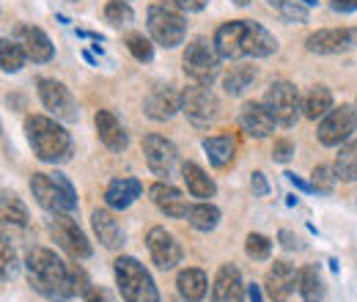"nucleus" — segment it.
Returning a JSON list of instances; mask_svg holds the SVG:
<instances>
[{
  "label": "nucleus",
  "mask_w": 357,
  "mask_h": 302,
  "mask_svg": "<svg viewBox=\"0 0 357 302\" xmlns=\"http://www.w3.org/2000/svg\"><path fill=\"white\" fill-rule=\"evenodd\" d=\"M215 47L220 52V58L236 61V58H269L272 52H278V39L269 33L267 28H261L259 22L250 20H231L223 22L215 31Z\"/></svg>",
  "instance_id": "nucleus-1"
},
{
  "label": "nucleus",
  "mask_w": 357,
  "mask_h": 302,
  "mask_svg": "<svg viewBox=\"0 0 357 302\" xmlns=\"http://www.w3.org/2000/svg\"><path fill=\"white\" fill-rule=\"evenodd\" d=\"M25 269L33 292H39L47 300L63 302L75 297L72 266H66L50 248H31L25 256Z\"/></svg>",
  "instance_id": "nucleus-2"
},
{
  "label": "nucleus",
  "mask_w": 357,
  "mask_h": 302,
  "mask_svg": "<svg viewBox=\"0 0 357 302\" xmlns=\"http://www.w3.org/2000/svg\"><path fill=\"white\" fill-rule=\"evenodd\" d=\"M25 135H28V143H31L33 154L42 163H63L72 154V135L55 119L28 116L25 119Z\"/></svg>",
  "instance_id": "nucleus-3"
},
{
  "label": "nucleus",
  "mask_w": 357,
  "mask_h": 302,
  "mask_svg": "<svg viewBox=\"0 0 357 302\" xmlns=\"http://www.w3.org/2000/svg\"><path fill=\"white\" fill-rule=\"evenodd\" d=\"M116 283L124 302H160V292L149 275V269L132 256H121L113 261Z\"/></svg>",
  "instance_id": "nucleus-4"
},
{
  "label": "nucleus",
  "mask_w": 357,
  "mask_h": 302,
  "mask_svg": "<svg viewBox=\"0 0 357 302\" xmlns=\"http://www.w3.org/2000/svg\"><path fill=\"white\" fill-rule=\"evenodd\" d=\"M181 69L192 83L212 86L220 77V52H218L215 42H209L204 36L192 39L181 55Z\"/></svg>",
  "instance_id": "nucleus-5"
},
{
  "label": "nucleus",
  "mask_w": 357,
  "mask_h": 302,
  "mask_svg": "<svg viewBox=\"0 0 357 302\" xmlns=\"http://www.w3.org/2000/svg\"><path fill=\"white\" fill-rule=\"evenodd\" d=\"M146 17H149V33L157 44L171 50V47H178L184 42L187 22H184V17L178 14L176 8L165 6V3H154V6H149Z\"/></svg>",
  "instance_id": "nucleus-6"
},
{
  "label": "nucleus",
  "mask_w": 357,
  "mask_h": 302,
  "mask_svg": "<svg viewBox=\"0 0 357 302\" xmlns=\"http://www.w3.org/2000/svg\"><path fill=\"white\" fill-rule=\"evenodd\" d=\"M264 105L272 110V116L278 119L280 127H294L303 110V96L294 83L289 80H275L264 93Z\"/></svg>",
  "instance_id": "nucleus-7"
},
{
  "label": "nucleus",
  "mask_w": 357,
  "mask_h": 302,
  "mask_svg": "<svg viewBox=\"0 0 357 302\" xmlns=\"http://www.w3.org/2000/svg\"><path fill=\"white\" fill-rule=\"evenodd\" d=\"M352 132H357V107L355 105H341V107H333L319 121L316 137L321 146H341L352 137Z\"/></svg>",
  "instance_id": "nucleus-8"
},
{
  "label": "nucleus",
  "mask_w": 357,
  "mask_h": 302,
  "mask_svg": "<svg viewBox=\"0 0 357 302\" xmlns=\"http://www.w3.org/2000/svg\"><path fill=\"white\" fill-rule=\"evenodd\" d=\"M218 96L212 93V86H195L181 91V113H187V119L195 127H209L218 119Z\"/></svg>",
  "instance_id": "nucleus-9"
},
{
  "label": "nucleus",
  "mask_w": 357,
  "mask_h": 302,
  "mask_svg": "<svg viewBox=\"0 0 357 302\" xmlns=\"http://www.w3.org/2000/svg\"><path fill=\"white\" fill-rule=\"evenodd\" d=\"M50 234L55 236V242L69 250L75 259H91L93 248H91L89 236L80 231V225L69 217V212H55L50 217Z\"/></svg>",
  "instance_id": "nucleus-10"
},
{
  "label": "nucleus",
  "mask_w": 357,
  "mask_h": 302,
  "mask_svg": "<svg viewBox=\"0 0 357 302\" xmlns=\"http://www.w3.org/2000/svg\"><path fill=\"white\" fill-rule=\"evenodd\" d=\"M39 99L47 110L61 119V121H77V102L72 96V91L63 86L61 80H52V77H39Z\"/></svg>",
  "instance_id": "nucleus-11"
},
{
  "label": "nucleus",
  "mask_w": 357,
  "mask_h": 302,
  "mask_svg": "<svg viewBox=\"0 0 357 302\" xmlns=\"http://www.w3.org/2000/svg\"><path fill=\"white\" fill-rule=\"evenodd\" d=\"M305 47L313 55H341L357 47V28H324L305 39Z\"/></svg>",
  "instance_id": "nucleus-12"
},
{
  "label": "nucleus",
  "mask_w": 357,
  "mask_h": 302,
  "mask_svg": "<svg viewBox=\"0 0 357 302\" xmlns=\"http://www.w3.org/2000/svg\"><path fill=\"white\" fill-rule=\"evenodd\" d=\"M146 248H149V253H151V261H154L162 272L176 269V264H181V256H184L178 239L171 231H165L162 225H154V228L146 234Z\"/></svg>",
  "instance_id": "nucleus-13"
},
{
  "label": "nucleus",
  "mask_w": 357,
  "mask_h": 302,
  "mask_svg": "<svg viewBox=\"0 0 357 302\" xmlns=\"http://www.w3.org/2000/svg\"><path fill=\"white\" fill-rule=\"evenodd\" d=\"M143 154H146V163L154 176H174L178 165V151L176 146L162 137V135H146L143 137Z\"/></svg>",
  "instance_id": "nucleus-14"
},
{
  "label": "nucleus",
  "mask_w": 357,
  "mask_h": 302,
  "mask_svg": "<svg viewBox=\"0 0 357 302\" xmlns=\"http://www.w3.org/2000/svg\"><path fill=\"white\" fill-rule=\"evenodd\" d=\"M181 110V91L174 86H157L143 102V113L154 121H168Z\"/></svg>",
  "instance_id": "nucleus-15"
},
{
  "label": "nucleus",
  "mask_w": 357,
  "mask_h": 302,
  "mask_svg": "<svg viewBox=\"0 0 357 302\" xmlns=\"http://www.w3.org/2000/svg\"><path fill=\"white\" fill-rule=\"evenodd\" d=\"M14 39L22 44L28 61H33V63H47L55 55V47L50 42V36L42 28H36V25H17Z\"/></svg>",
  "instance_id": "nucleus-16"
},
{
  "label": "nucleus",
  "mask_w": 357,
  "mask_h": 302,
  "mask_svg": "<svg viewBox=\"0 0 357 302\" xmlns=\"http://www.w3.org/2000/svg\"><path fill=\"white\" fill-rule=\"evenodd\" d=\"M297 269H294V264H289V261H275L272 266H269L267 272V280H264V286H267V294L272 302H286L291 294H294V289H297Z\"/></svg>",
  "instance_id": "nucleus-17"
},
{
  "label": "nucleus",
  "mask_w": 357,
  "mask_h": 302,
  "mask_svg": "<svg viewBox=\"0 0 357 302\" xmlns=\"http://www.w3.org/2000/svg\"><path fill=\"white\" fill-rule=\"evenodd\" d=\"M31 192H33L36 204H39L45 212H50V215H55V212H69V204H66L63 192L58 190L52 173H33V176H31Z\"/></svg>",
  "instance_id": "nucleus-18"
},
{
  "label": "nucleus",
  "mask_w": 357,
  "mask_h": 302,
  "mask_svg": "<svg viewBox=\"0 0 357 302\" xmlns=\"http://www.w3.org/2000/svg\"><path fill=\"white\" fill-rule=\"evenodd\" d=\"M239 124H242V130L248 132L250 137H269L275 132L278 119L272 116V110L264 102H248L239 110Z\"/></svg>",
  "instance_id": "nucleus-19"
},
{
  "label": "nucleus",
  "mask_w": 357,
  "mask_h": 302,
  "mask_svg": "<svg viewBox=\"0 0 357 302\" xmlns=\"http://www.w3.org/2000/svg\"><path fill=\"white\" fill-rule=\"evenodd\" d=\"M149 195H151V201H154V206H157L160 212H165V215L174 217V220L187 217L190 215V209H192V206L187 204L184 192L176 190L174 184H168V181H157V184H151Z\"/></svg>",
  "instance_id": "nucleus-20"
},
{
  "label": "nucleus",
  "mask_w": 357,
  "mask_h": 302,
  "mask_svg": "<svg viewBox=\"0 0 357 302\" xmlns=\"http://www.w3.org/2000/svg\"><path fill=\"white\" fill-rule=\"evenodd\" d=\"M245 300V283L234 264H223L212 283V302H242Z\"/></svg>",
  "instance_id": "nucleus-21"
},
{
  "label": "nucleus",
  "mask_w": 357,
  "mask_h": 302,
  "mask_svg": "<svg viewBox=\"0 0 357 302\" xmlns=\"http://www.w3.org/2000/svg\"><path fill=\"white\" fill-rule=\"evenodd\" d=\"M143 195V184L135 179V176H121V179H113L105 190V204L110 209H130L135 201Z\"/></svg>",
  "instance_id": "nucleus-22"
},
{
  "label": "nucleus",
  "mask_w": 357,
  "mask_h": 302,
  "mask_svg": "<svg viewBox=\"0 0 357 302\" xmlns=\"http://www.w3.org/2000/svg\"><path fill=\"white\" fill-rule=\"evenodd\" d=\"M93 124H96V135L99 140L110 149V151H124L130 146V135L124 132V127L119 124V119L110 113V110H99L93 116Z\"/></svg>",
  "instance_id": "nucleus-23"
},
{
  "label": "nucleus",
  "mask_w": 357,
  "mask_h": 302,
  "mask_svg": "<svg viewBox=\"0 0 357 302\" xmlns=\"http://www.w3.org/2000/svg\"><path fill=\"white\" fill-rule=\"evenodd\" d=\"M91 225H93L96 239H99L107 250H119V248L124 245V231H121L119 220L113 217V212H107V209H96V212L91 215Z\"/></svg>",
  "instance_id": "nucleus-24"
},
{
  "label": "nucleus",
  "mask_w": 357,
  "mask_h": 302,
  "mask_svg": "<svg viewBox=\"0 0 357 302\" xmlns=\"http://www.w3.org/2000/svg\"><path fill=\"white\" fill-rule=\"evenodd\" d=\"M176 289L187 302H201L204 297H206V292H209V278H206L204 269H198V266H187V269L178 272Z\"/></svg>",
  "instance_id": "nucleus-25"
},
{
  "label": "nucleus",
  "mask_w": 357,
  "mask_h": 302,
  "mask_svg": "<svg viewBox=\"0 0 357 302\" xmlns=\"http://www.w3.org/2000/svg\"><path fill=\"white\" fill-rule=\"evenodd\" d=\"M204 151L209 157V163L223 171L228 165H234V157H236V140L231 135H212V137H204Z\"/></svg>",
  "instance_id": "nucleus-26"
},
{
  "label": "nucleus",
  "mask_w": 357,
  "mask_h": 302,
  "mask_svg": "<svg viewBox=\"0 0 357 302\" xmlns=\"http://www.w3.org/2000/svg\"><path fill=\"white\" fill-rule=\"evenodd\" d=\"M181 179H184L187 192H190L192 198L206 201V198H215V192H218V184L206 176V171H204L201 165H195V163H184V165H181Z\"/></svg>",
  "instance_id": "nucleus-27"
},
{
  "label": "nucleus",
  "mask_w": 357,
  "mask_h": 302,
  "mask_svg": "<svg viewBox=\"0 0 357 302\" xmlns=\"http://www.w3.org/2000/svg\"><path fill=\"white\" fill-rule=\"evenodd\" d=\"M333 110V93H330V88L324 86H313L305 96H303V113L308 116V119H324L327 113Z\"/></svg>",
  "instance_id": "nucleus-28"
},
{
  "label": "nucleus",
  "mask_w": 357,
  "mask_h": 302,
  "mask_svg": "<svg viewBox=\"0 0 357 302\" xmlns=\"http://www.w3.org/2000/svg\"><path fill=\"white\" fill-rule=\"evenodd\" d=\"M297 292H300V297L305 302L324 300V283H321V275H319V269L313 264L300 269V275H297Z\"/></svg>",
  "instance_id": "nucleus-29"
},
{
  "label": "nucleus",
  "mask_w": 357,
  "mask_h": 302,
  "mask_svg": "<svg viewBox=\"0 0 357 302\" xmlns=\"http://www.w3.org/2000/svg\"><path fill=\"white\" fill-rule=\"evenodd\" d=\"M259 72L253 66H231L228 75L223 77V88L228 96H242L248 88L256 83Z\"/></svg>",
  "instance_id": "nucleus-30"
},
{
  "label": "nucleus",
  "mask_w": 357,
  "mask_h": 302,
  "mask_svg": "<svg viewBox=\"0 0 357 302\" xmlns=\"http://www.w3.org/2000/svg\"><path fill=\"white\" fill-rule=\"evenodd\" d=\"M187 220H190V225H192L195 231L209 234V231H215L218 222H220V209H218L215 204H209V201H201V204H195V206L190 209Z\"/></svg>",
  "instance_id": "nucleus-31"
},
{
  "label": "nucleus",
  "mask_w": 357,
  "mask_h": 302,
  "mask_svg": "<svg viewBox=\"0 0 357 302\" xmlns=\"http://www.w3.org/2000/svg\"><path fill=\"white\" fill-rule=\"evenodd\" d=\"M0 212H3V222H8V225H28V206L20 201L17 192L3 190Z\"/></svg>",
  "instance_id": "nucleus-32"
},
{
  "label": "nucleus",
  "mask_w": 357,
  "mask_h": 302,
  "mask_svg": "<svg viewBox=\"0 0 357 302\" xmlns=\"http://www.w3.org/2000/svg\"><path fill=\"white\" fill-rule=\"evenodd\" d=\"M25 61H28V55H25V50H22V44L11 42V39H3L0 42V66H3V72H20L22 66H25Z\"/></svg>",
  "instance_id": "nucleus-33"
},
{
  "label": "nucleus",
  "mask_w": 357,
  "mask_h": 302,
  "mask_svg": "<svg viewBox=\"0 0 357 302\" xmlns=\"http://www.w3.org/2000/svg\"><path fill=\"white\" fill-rule=\"evenodd\" d=\"M333 168H335V176L341 181H357V137L341 149V154H338Z\"/></svg>",
  "instance_id": "nucleus-34"
},
{
  "label": "nucleus",
  "mask_w": 357,
  "mask_h": 302,
  "mask_svg": "<svg viewBox=\"0 0 357 302\" xmlns=\"http://www.w3.org/2000/svg\"><path fill=\"white\" fill-rule=\"evenodd\" d=\"M105 20L113 28H127L130 22H135V11L127 0H107L105 3Z\"/></svg>",
  "instance_id": "nucleus-35"
},
{
  "label": "nucleus",
  "mask_w": 357,
  "mask_h": 302,
  "mask_svg": "<svg viewBox=\"0 0 357 302\" xmlns=\"http://www.w3.org/2000/svg\"><path fill=\"white\" fill-rule=\"evenodd\" d=\"M269 6L280 14L283 22H294V25H303L308 22V8L297 0H269Z\"/></svg>",
  "instance_id": "nucleus-36"
},
{
  "label": "nucleus",
  "mask_w": 357,
  "mask_h": 302,
  "mask_svg": "<svg viewBox=\"0 0 357 302\" xmlns=\"http://www.w3.org/2000/svg\"><path fill=\"white\" fill-rule=\"evenodd\" d=\"M335 181H338V176H335V168H330V165H316V168H313V173H311L313 192L330 195V192H333V187H335Z\"/></svg>",
  "instance_id": "nucleus-37"
},
{
  "label": "nucleus",
  "mask_w": 357,
  "mask_h": 302,
  "mask_svg": "<svg viewBox=\"0 0 357 302\" xmlns=\"http://www.w3.org/2000/svg\"><path fill=\"white\" fill-rule=\"evenodd\" d=\"M245 253L253 261H267L272 253V242H269L264 234H248L245 239Z\"/></svg>",
  "instance_id": "nucleus-38"
},
{
  "label": "nucleus",
  "mask_w": 357,
  "mask_h": 302,
  "mask_svg": "<svg viewBox=\"0 0 357 302\" xmlns=\"http://www.w3.org/2000/svg\"><path fill=\"white\" fill-rule=\"evenodd\" d=\"M127 50L132 52V58L140 61V63H149L154 58V44L149 42L143 33H130L127 36Z\"/></svg>",
  "instance_id": "nucleus-39"
},
{
  "label": "nucleus",
  "mask_w": 357,
  "mask_h": 302,
  "mask_svg": "<svg viewBox=\"0 0 357 302\" xmlns=\"http://www.w3.org/2000/svg\"><path fill=\"white\" fill-rule=\"evenodd\" d=\"M17 275V256L8 245V239H3V283H8Z\"/></svg>",
  "instance_id": "nucleus-40"
},
{
  "label": "nucleus",
  "mask_w": 357,
  "mask_h": 302,
  "mask_svg": "<svg viewBox=\"0 0 357 302\" xmlns=\"http://www.w3.org/2000/svg\"><path fill=\"white\" fill-rule=\"evenodd\" d=\"M291 157H294V143L286 140V137L275 140V146H272V160H275V163H289Z\"/></svg>",
  "instance_id": "nucleus-41"
},
{
  "label": "nucleus",
  "mask_w": 357,
  "mask_h": 302,
  "mask_svg": "<svg viewBox=\"0 0 357 302\" xmlns=\"http://www.w3.org/2000/svg\"><path fill=\"white\" fill-rule=\"evenodd\" d=\"M72 283H75V294H80V297H86L91 289H93L89 275H86V269H80V266H72Z\"/></svg>",
  "instance_id": "nucleus-42"
},
{
  "label": "nucleus",
  "mask_w": 357,
  "mask_h": 302,
  "mask_svg": "<svg viewBox=\"0 0 357 302\" xmlns=\"http://www.w3.org/2000/svg\"><path fill=\"white\" fill-rule=\"evenodd\" d=\"M250 187H253V192H256L259 198H264V195L269 192V184H267V179H264V173H261V171L253 173V179H250Z\"/></svg>",
  "instance_id": "nucleus-43"
},
{
  "label": "nucleus",
  "mask_w": 357,
  "mask_h": 302,
  "mask_svg": "<svg viewBox=\"0 0 357 302\" xmlns=\"http://www.w3.org/2000/svg\"><path fill=\"white\" fill-rule=\"evenodd\" d=\"M330 8L338 14H352L357 11V0H330Z\"/></svg>",
  "instance_id": "nucleus-44"
},
{
  "label": "nucleus",
  "mask_w": 357,
  "mask_h": 302,
  "mask_svg": "<svg viewBox=\"0 0 357 302\" xmlns=\"http://www.w3.org/2000/svg\"><path fill=\"white\" fill-rule=\"evenodd\" d=\"M181 11H204L206 8V0H174Z\"/></svg>",
  "instance_id": "nucleus-45"
},
{
  "label": "nucleus",
  "mask_w": 357,
  "mask_h": 302,
  "mask_svg": "<svg viewBox=\"0 0 357 302\" xmlns=\"http://www.w3.org/2000/svg\"><path fill=\"white\" fill-rule=\"evenodd\" d=\"M86 302H113V297L105 292V289H99V286H93L89 294H86Z\"/></svg>",
  "instance_id": "nucleus-46"
},
{
  "label": "nucleus",
  "mask_w": 357,
  "mask_h": 302,
  "mask_svg": "<svg viewBox=\"0 0 357 302\" xmlns=\"http://www.w3.org/2000/svg\"><path fill=\"white\" fill-rule=\"evenodd\" d=\"M278 239H280V245H283L286 250H297V236H294L291 231H286V228H283V231L278 234Z\"/></svg>",
  "instance_id": "nucleus-47"
},
{
  "label": "nucleus",
  "mask_w": 357,
  "mask_h": 302,
  "mask_svg": "<svg viewBox=\"0 0 357 302\" xmlns=\"http://www.w3.org/2000/svg\"><path fill=\"white\" fill-rule=\"evenodd\" d=\"M286 176H289V181H291V184H294L297 190H305V192H313L311 184H308V181H303V179H300L297 173H286Z\"/></svg>",
  "instance_id": "nucleus-48"
},
{
  "label": "nucleus",
  "mask_w": 357,
  "mask_h": 302,
  "mask_svg": "<svg viewBox=\"0 0 357 302\" xmlns=\"http://www.w3.org/2000/svg\"><path fill=\"white\" fill-rule=\"evenodd\" d=\"M248 297H250V302H264V300H261V289H259L256 283L248 289Z\"/></svg>",
  "instance_id": "nucleus-49"
},
{
  "label": "nucleus",
  "mask_w": 357,
  "mask_h": 302,
  "mask_svg": "<svg viewBox=\"0 0 357 302\" xmlns=\"http://www.w3.org/2000/svg\"><path fill=\"white\" fill-rule=\"evenodd\" d=\"M303 3H305V6H316V3H319V0H303Z\"/></svg>",
  "instance_id": "nucleus-50"
},
{
  "label": "nucleus",
  "mask_w": 357,
  "mask_h": 302,
  "mask_svg": "<svg viewBox=\"0 0 357 302\" xmlns=\"http://www.w3.org/2000/svg\"><path fill=\"white\" fill-rule=\"evenodd\" d=\"M234 3H236V6H248V0H234Z\"/></svg>",
  "instance_id": "nucleus-51"
}]
</instances>
